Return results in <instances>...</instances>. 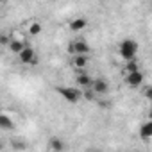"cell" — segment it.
Wrapping results in <instances>:
<instances>
[{"label": "cell", "mask_w": 152, "mask_h": 152, "mask_svg": "<svg viewBox=\"0 0 152 152\" xmlns=\"http://www.w3.org/2000/svg\"><path fill=\"white\" fill-rule=\"evenodd\" d=\"M57 95H61L63 100H66L68 104H77L83 100V90L77 86H57L56 88Z\"/></svg>", "instance_id": "6da1fadb"}, {"label": "cell", "mask_w": 152, "mask_h": 152, "mask_svg": "<svg viewBox=\"0 0 152 152\" xmlns=\"http://www.w3.org/2000/svg\"><path fill=\"white\" fill-rule=\"evenodd\" d=\"M118 54L120 57L127 63V61H134L136 59V54H138V43L131 38L127 39H122L120 45H118Z\"/></svg>", "instance_id": "7a4b0ae2"}, {"label": "cell", "mask_w": 152, "mask_h": 152, "mask_svg": "<svg viewBox=\"0 0 152 152\" xmlns=\"http://www.w3.org/2000/svg\"><path fill=\"white\" fill-rule=\"evenodd\" d=\"M68 52L72 56H90L91 48L86 43V39H73L70 43V47H68Z\"/></svg>", "instance_id": "3957f363"}, {"label": "cell", "mask_w": 152, "mask_h": 152, "mask_svg": "<svg viewBox=\"0 0 152 152\" xmlns=\"http://www.w3.org/2000/svg\"><path fill=\"white\" fill-rule=\"evenodd\" d=\"M18 59H20V63H23V64H32V66L39 63V57H38L36 50H34L31 45H27V47L18 54Z\"/></svg>", "instance_id": "277c9868"}, {"label": "cell", "mask_w": 152, "mask_h": 152, "mask_svg": "<svg viewBox=\"0 0 152 152\" xmlns=\"http://www.w3.org/2000/svg\"><path fill=\"white\" fill-rule=\"evenodd\" d=\"M125 83H127L129 88H140V86L145 83V75H143L141 70L132 72V73H127V75H125Z\"/></svg>", "instance_id": "5b68a950"}, {"label": "cell", "mask_w": 152, "mask_h": 152, "mask_svg": "<svg viewBox=\"0 0 152 152\" xmlns=\"http://www.w3.org/2000/svg\"><path fill=\"white\" fill-rule=\"evenodd\" d=\"M91 83H93V79L86 73V70L77 72V75H75V86H77V88L81 86L83 91H84V90H91Z\"/></svg>", "instance_id": "8992f818"}, {"label": "cell", "mask_w": 152, "mask_h": 152, "mask_svg": "<svg viewBox=\"0 0 152 152\" xmlns=\"http://www.w3.org/2000/svg\"><path fill=\"white\" fill-rule=\"evenodd\" d=\"M91 91H93V95H106V93H109V83L106 79H102V77L93 79Z\"/></svg>", "instance_id": "52a82bcc"}, {"label": "cell", "mask_w": 152, "mask_h": 152, "mask_svg": "<svg viewBox=\"0 0 152 152\" xmlns=\"http://www.w3.org/2000/svg\"><path fill=\"white\" fill-rule=\"evenodd\" d=\"M86 25H88V20L84 16H77V18L70 20V23H68L70 31H73V32H81L83 29H86Z\"/></svg>", "instance_id": "ba28073f"}, {"label": "cell", "mask_w": 152, "mask_h": 152, "mask_svg": "<svg viewBox=\"0 0 152 152\" xmlns=\"http://www.w3.org/2000/svg\"><path fill=\"white\" fill-rule=\"evenodd\" d=\"M48 148H50L52 152H63V150L66 148V143H64L63 138H59V136H52V138L48 140Z\"/></svg>", "instance_id": "9c48e42d"}, {"label": "cell", "mask_w": 152, "mask_h": 152, "mask_svg": "<svg viewBox=\"0 0 152 152\" xmlns=\"http://www.w3.org/2000/svg\"><path fill=\"white\" fill-rule=\"evenodd\" d=\"M72 64H73L75 72H83V70H86V66H88V56H73Z\"/></svg>", "instance_id": "30bf717a"}, {"label": "cell", "mask_w": 152, "mask_h": 152, "mask_svg": "<svg viewBox=\"0 0 152 152\" xmlns=\"http://www.w3.org/2000/svg\"><path fill=\"white\" fill-rule=\"evenodd\" d=\"M27 45H29V43H27L25 39H11L7 47H9V50H11L13 54H16V56H18V54H20Z\"/></svg>", "instance_id": "8fae6325"}, {"label": "cell", "mask_w": 152, "mask_h": 152, "mask_svg": "<svg viewBox=\"0 0 152 152\" xmlns=\"http://www.w3.org/2000/svg\"><path fill=\"white\" fill-rule=\"evenodd\" d=\"M11 129H15L13 118L6 113H0V131H11Z\"/></svg>", "instance_id": "7c38bea8"}, {"label": "cell", "mask_w": 152, "mask_h": 152, "mask_svg": "<svg viewBox=\"0 0 152 152\" xmlns=\"http://www.w3.org/2000/svg\"><path fill=\"white\" fill-rule=\"evenodd\" d=\"M140 136H141V140H150L152 138V122L150 120H147V122H143L141 125H140Z\"/></svg>", "instance_id": "4fadbf2b"}, {"label": "cell", "mask_w": 152, "mask_h": 152, "mask_svg": "<svg viewBox=\"0 0 152 152\" xmlns=\"http://www.w3.org/2000/svg\"><path fill=\"white\" fill-rule=\"evenodd\" d=\"M138 70H140V64H138V61L134 59V61H127V63L124 64L122 73H124V75H127V73H132V72H138Z\"/></svg>", "instance_id": "5bb4252c"}, {"label": "cell", "mask_w": 152, "mask_h": 152, "mask_svg": "<svg viewBox=\"0 0 152 152\" xmlns=\"http://www.w3.org/2000/svg\"><path fill=\"white\" fill-rule=\"evenodd\" d=\"M29 32H31L32 36H34V34H39V32H41V23H39V22H32L31 27H29Z\"/></svg>", "instance_id": "9a60e30c"}, {"label": "cell", "mask_w": 152, "mask_h": 152, "mask_svg": "<svg viewBox=\"0 0 152 152\" xmlns=\"http://www.w3.org/2000/svg\"><path fill=\"white\" fill-rule=\"evenodd\" d=\"M11 147L15 148V150H25V141H22V140H13V143H11Z\"/></svg>", "instance_id": "2e32d148"}, {"label": "cell", "mask_w": 152, "mask_h": 152, "mask_svg": "<svg viewBox=\"0 0 152 152\" xmlns=\"http://www.w3.org/2000/svg\"><path fill=\"white\" fill-rule=\"evenodd\" d=\"M11 38L9 36H0V45H9Z\"/></svg>", "instance_id": "e0dca14e"}, {"label": "cell", "mask_w": 152, "mask_h": 152, "mask_svg": "<svg viewBox=\"0 0 152 152\" xmlns=\"http://www.w3.org/2000/svg\"><path fill=\"white\" fill-rule=\"evenodd\" d=\"M145 97H147V99H150V97H152V90H150V88H147V90H145Z\"/></svg>", "instance_id": "ac0fdd59"}, {"label": "cell", "mask_w": 152, "mask_h": 152, "mask_svg": "<svg viewBox=\"0 0 152 152\" xmlns=\"http://www.w3.org/2000/svg\"><path fill=\"white\" fill-rule=\"evenodd\" d=\"M4 150V141H0V152Z\"/></svg>", "instance_id": "d6986e66"}, {"label": "cell", "mask_w": 152, "mask_h": 152, "mask_svg": "<svg viewBox=\"0 0 152 152\" xmlns=\"http://www.w3.org/2000/svg\"><path fill=\"white\" fill-rule=\"evenodd\" d=\"M90 152H100V150H95V148H93V150H90Z\"/></svg>", "instance_id": "ffe728a7"}, {"label": "cell", "mask_w": 152, "mask_h": 152, "mask_svg": "<svg viewBox=\"0 0 152 152\" xmlns=\"http://www.w3.org/2000/svg\"><path fill=\"white\" fill-rule=\"evenodd\" d=\"M0 113H2V109H0Z\"/></svg>", "instance_id": "44dd1931"}]
</instances>
